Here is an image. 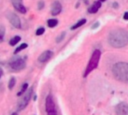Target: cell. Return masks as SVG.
Wrapping results in <instances>:
<instances>
[{"instance_id": "obj_1", "label": "cell", "mask_w": 128, "mask_h": 115, "mask_svg": "<svg viewBox=\"0 0 128 115\" xmlns=\"http://www.w3.org/2000/svg\"><path fill=\"white\" fill-rule=\"evenodd\" d=\"M108 42L112 47L122 48L128 43V32L122 28L112 30L109 34Z\"/></svg>"}, {"instance_id": "obj_2", "label": "cell", "mask_w": 128, "mask_h": 115, "mask_svg": "<svg viewBox=\"0 0 128 115\" xmlns=\"http://www.w3.org/2000/svg\"><path fill=\"white\" fill-rule=\"evenodd\" d=\"M114 77L122 82L128 83V64L125 62H118L112 67Z\"/></svg>"}, {"instance_id": "obj_3", "label": "cell", "mask_w": 128, "mask_h": 115, "mask_svg": "<svg viewBox=\"0 0 128 115\" xmlns=\"http://www.w3.org/2000/svg\"><path fill=\"white\" fill-rule=\"evenodd\" d=\"M100 55H101V52L100 50L96 49L93 53L91 57V59L88 62V64L86 67V70L85 71V74H84V77H86L91 72H92L94 69L97 68L98 64H99V61L100 58Z\"/></svg>"}, {"instance_id": "obj_4", "label": "cell", "mask_w": 128, "mask_h": 115, "mask_svg": "<svg viewBox=\"0 0 128 115\" xmlns=\"http://www.w3.org/2000/svg\"><path fill=\"white\" fill-rule=\"evenodd\" d=\"M32 93H33V87L28 89L26 91V92L22 95V97H21V99L19 100V102L17 103V110L18 111H22L27 107V106L28 105V103L30 102L31 97L32 96Z\"/></svg>"}, {"instance_id": "obj_5", "label": "cell", "mask_w": 128, "mask_h": 115, "mask_svg": "<svg viewBox=\"0 0 128 115\" xmlns=\"http://www.w3.org/2000/svg\"><path fill=\"white\" fill-rule=\"evenodd\" d=\"M9 65L12 70L15 71H20V70L25 69L26 64L23 58L18 57V58H12L10 61L9 62Z\"/></svg>"}, {"instance_id": "obj_6", "label": "cell", "mask_w": 128, "mask_h": 115, "mask_svg": "<svg viewBox=\"0 0 128 115\" xmlns=\"http://www.w3.org/2000/svg\"><path fill=\"white\" fill-rule=\"evenodd\" d=\"M45 107H46V112L47 115H57L56 105L51 94H49L46 98Z\"/></svg>"}, {"instance_id": "obj_7", "label": "cell", "mask_w": 128, "mask_h": 115, "mask_svg": "<svg viewBox=\"0 0 128 115\" xmlns=\"http://www.w3.org/2000/svg\"><path fill=\"white\" fill-rule=\"evenodd\" d=\"M6 16L10 22V23L16 28H21V21L19 16L13 13V12H8L6 14Z\"/></svg>"}, {"instance_id": "obj_8", "label": "cell", "mask_w": 128, "mask_h": 115, "mask_svg": "<svg viewBox=\"0 0 128 115\" xmlns=\"http://www.w3.org/2000/svg\"><path fill=\"white\" fill-rule=\"evenodd\" d=\"M117 115H128V104L122 102L116 106Z\"/></svg>"}, {"instance_id": "obj_9", "label": "cell", "mask_w": 128, "mask_h": 115, "mask_svg": "<svg viewBox=\"0 0 128 115\" xmlns=\"http://www.w3.org/2000/svg\"><path fill=\"white\" fill-rule=\"evenodd\" d=\"M11 2L16 10L21 13H26V8L22 4V0H11Z\"/></svg>"}, {"instance_id": "obj_10", "label": "cell", "mask_w": 128, "mask_h": 115, "mask_svg": "<svg viewBox=\"0 0 128 115\" xmlns=\"http://www.w3.org/2000/svg\"><path fill=\"white\" fill-rule=\"evenodd\" d=\"M52 55H53V52L52 51L46 50V51L44 52L43 53H41L40 55V56L38 57V60L40 63H44V62H46L47 61H49L52 58Z\"/></svg>"}, {"instance_id": "obj_11", "label": "cell", "mask_w": 128, "mask_h": 115, "mask_svg": "<svg viewBox=\"0 0 128 115\" xmlns=\"http://www.w3.org/2000/svg\"><path fill=\"white\" fill-rule=\"evenodd\" d=\"M62 7L58 1H55L51 6V13L52 16H56L59 14L62 11Z\"/></svg>"}, {"instance_id": "obj_12", "label": "cell", "mask_w": 128, "mask_h": 115, "mask_svg": "<svg viewBox=\"0 0 128 115\" xmlns=\"http://www.w3.org/2000/svg\"><path fill=\"white\" fill-rule=\"evenodd\" d=\"M100 7H101V3H100V1H95V2L93 4V5H92L91 7H89L88 12H89L90 13H97V11L98 10V9H99Z\"/></svg>"}, {"instance_id": "obj_13", "label": "cell", "mask_w": 128, "mask_h": 115, "mask_svg": "<svg viewBox=\"0 0 128 115\" xmlns=\"http://www.w3.org/2000/svg\"><path fill=\"white\" fill-rule=\"evenodd\" d=\"M20 40H21V37H20V36H18V35H16V36H14L13 38H11V39L10 40L9 44H10V46H15L16 44H17V43L20 41Z\"/></svg>"}, {"instance_id": "obj_14", "label": "cell", "mask_w": 128, "mask_h": 115, "mask_svg": "<svg viewBox=\"0 0 128 115\" xmlns=\"http://www.w3.org/2000/svg\"><path fill=\"white\" fill-rule=\"evenodd\" d=\"M28 89V83H24L23 85H22V88H21V90H20V91L16 94L18 97H20V96H22V95H23L26 92V91Z\"/></svg>"}, {"instance_id": "obj_15", "label": "cell", "mask_w": 128, "mask_h": 115, "mask_svg": "<svg viewBox=\"0 0 128 115\" xmlns=\"http://www.w3.org/2000/svg\"><path fill=\"white\" fill-rule=\"evenodd\" d=\"M16 78L15 77H11L10 79H9V82H8V88L10 90H12L14 88V87L16 85Z\"/></svg>"}, {"instance_id": "obj_16", "label": "cell", "mask_w": 128, "mask_h": 115, "mask_svg": "<svg viewBox=\"0 0 128 115\" xmlns=\"http://www.w3.org/2000/svg\"><path fill=\"white\" fill-rule=\"evenodd\" d=\"M86 22V19H82L80 20L78 22H76L74 26H72L71 29H72V30H74V29H76V28H80V26H82V25H84Z\"/></svg>"}, {"instance_id": "obj_17", "label": "cell", "mask_w": 128, "mask_h": 115, "mask_svg": "<svg viewBox=\"0 0 128 115\" xmlns=\"http://www.w3.org/2000/svg\"><path fill=\"white\" fill-rule=\"evenodd\" d=\"M47 25L50 28H53L58 25V20L56 19H50L47 21Z\"/></svg>"}, {"instance_id": "obj_18", "label": "cell", "mask_w": 128, "mask_h": 115, "mask_svg": "<svg viewBox=\"0 0 128 115\" xmlns=\"http://www.w3.org/2000/svg\"><path fill=\"white\" fill-rule=\"evenodd\" d=\"M27 47H28V44H27V43H22L20 46H19L15 49V51H14V54H17L18 52H20V51H22V50H23V49H26Z\"/></svg>"}, {"instance_id": "obj_19", "label": "cell", "mask_w": 128, "mask_h": 115, "mask_svg": "<svg viewBox=\"0 0 128 115\" xmlns=\"http://www.w3.org/2000/svg\"><path fill=\"white\" fill-rule=\"evenodd\" d=\"M65 35H66V32H65V31L62 32V33L56 37V43H60L61 41H62V40H64V38L65 37Z\"/></svg>"}, {"instance_id": "obj_20", "label": "cell", "mask_w": 128, "mask_h": 115, "mask_svg": "<svg viewBox=\"0 0 128 115\" xmlns=\"http://www.w3.org/2000/svg\"><path fill=\"white\" fill-rule=\"evenodd\" d=\"M45 31V28H43V27H40V28H38L36 31V35L38 36H40V35H42Z\"/></svg>"}, {"instance_id": "obj_21", "label": "cell", "mask_w": 128, "mask_h": 115, "mask_svg": "<svg viewBox=\"0 0 128 115\" xmlns=\"http://www.w3.org/2000/svg\"><path fill=\"white\" fill-rule=\"evenodd\" d=\"M44 7V1L43 0L39 1H38V10H42Z\"/></svg>"}, {"instance_id": "obj_22", "label": "cell", "mask_w": 128, "mask_h": 115, "mask_svg": "<svg viewBox=\"0 0 128 115\" xmlns=\"http://www.w3.org/2000/svg\"><path fill=\"white\" fill-rule=\"evenodd\" d=\"M99 25H100V23H99V22H95V23L94 24V25H92V28H93V29H94V28H98V27L99 26Z\"/></svg>"}, {"instance_id": "obj_23", "label": "cell", "mask_w": 128, "mask_h": 115, "mask_svg": "<svg viewBox=\"0 0 128 115\" xmlns=\"http://www.w3.org/2000/svg\"><path fill=\"white\" fill-rule=\"evenodd\" d=\"M124 19H126V20H128V12H126L124 15Z\"/></svg>"}, {"instance_id": "obj_24", "label": "cell", "mask_w": 128, "mask_h": 115, "mask_svg": "<svg viewBox=\"0 0 128 115\" xmlns=\"http://www.w3.org/2000/svg\"><path fill=\"white\" fill-rule=\"evenodd\" d=\"M3 37H4L3 35H0V43L3 41Z\"/></svg>"}, {"instance_id": "obj_25", "label": "cell", "mask_w": 128, "mask_h": 115, "mask_svg": "<svg viewBox=\"0 0 128 115\" xmlns=\"http://www.w3.org/2000/svg\"><path fill=\"white\" fill-rule=\"evenodd\" d=\"M10 115H18V114H17V113H16V112H14L13 114H11Z\"/></svg>"}, {"instance_id": "obj_26", "label": "cell", "mask_w": 128, "mask_h": 115, "mask_svg": "<svg viewBox=\"0 0 128 115\" xmlns=\"http://www.w3.org/2000/svg\"><path fill=\"white\" fill-rule=\"evenodd\" d=\"M100 1H105L106 0H100Z\"/></svg>"}, {"instance_id": "obj_27", "label": "cell", "mask_w": 128, "mask_h": 115, "mask_svg": "<svg viewBox=\"0 0 128 115\" xmlns=\"http://www.w3.org/2000/svg\"><path fill=\"white\" fill-rule=\"evenodd\" d=\"M1 76H2V74H1V73H0V79H1Z\"/></svg>"}]
</instances>
